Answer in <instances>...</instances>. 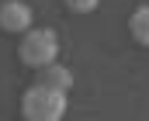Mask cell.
<instances>
[{
	"mask_svg": "<svg viewBox=\"0 0 149 121\" xmlns=\"http://www.w3.org/2000/svg\"><path fill=\"white\" fill-rule=\"evenodd\" d=\"M66 114V93L63 90H52V86H42L31 83L21 97V118L28 121H59Z\"/></svg>",
	"mask_w": 149,
	"mask_h": 121,
	"instance_id": "1",
	"label": "cell"
},
{
	"mask_svg": "<svg viewBox=\"0 0 149 121\" xmlns=\"http://www.w3.org/2000/svg\"><path fill=\"white\" fill-rule=\"evenodd\" d=\"M56 55H59V35L52 28H28L21 45H17V59L31 69H42V66L56 62Z\"/></svg>",
	"mask_w": 149,
	"mask_h": 121,
	"instance_id": "2",
	"label": "cell"
},
{
	"mask_svg": "<svg viewBox=\"0 0 149 121\" xmlns=\"http://www.w3.org/2000/svg\"><path fill=\"white\" fill-rule=\"evenodd\" d=\"M31 7L24 3V0H3L0 3V28L7 31V35H24L28 28H31Z\"/></svg>",
	"mask_w": 149,
	"mask_h": 121,
	"instance_id": "3",
	"label": "cell"
},
{
	"mask_svg": "<svg viewBox=\"0 0 149 121\" xmlns=\"http://www.w3.org/2000/svg\"><path fill=\"white\" fill-rule=\"evenodd\" d=\"M35 83H42V86H52V90H63V93H70V86H73V73H70L63 62H49V66L35 69Z\"/></svg>",
	"mask_w": 149,
	"mask_h": 121,
	"instance_id": "4",
	"label": "cell"
},
{
	"mask_svg": "<svg viewBox=\"0 0 149 121\" xmlns=\"http://www.w3.org/2000/svg\"><path fill=\"white\" fill-rule=\"evenodd\" d=\"M128 35L139 41V45L149 48V3H142V7L132 10V17H128Z\"/></svg>",
	"mask_w": 149,
	"mask_h": 121,
	"instance_id": "5",
	"label": "cell"
},
{
	"mask_svg": "<svg viewBox=\"0 0 149 121\" xmlns=\"http://www.w3.org/2000/svg\"><path fill=\"white\" fill-rule=\"evenodd\" d=\"M63 3H66V7H70L73 14H94L101 0H63Z\"/></svg>",
	"mask_w": 149,
	"mask_h": 121,
	"instance_id": "6",
	"label": "cell"
}]
</instances>
